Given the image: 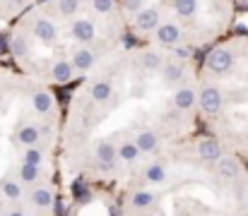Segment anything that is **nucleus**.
Here are the masks:
<instances>
[{"label":"nucleus","instance_id":"1a4fd4ad","mask_svg":"<svg viewBox=\"0 0 248 216\" xmlns=\"http://www.w3.org/2000/svg\"><path fill=\"white\" fill-rule=\"evenodd\" d=\"M215 171H217V175L222 178V180H234V178H239V173H241V163L234 158V156H219L217 161H215Z\"/></svg>","mask_w":248,"mask_h":216},{"label":"nucleus","instance_id":"dca6fc26","mask_svg":"<svg viewBox=\"0 0 248 216\" xmlns=\"http://www.w3.org/2000/svg\"><path fill=\"white\" fill-rule=\"evenodd\" d=\"M73 74H75V68H73V63L65 60V58H61V60H56V63L51 65V79L58 82V84H68V82L73 79Z\"/></svg>","mask_w":248,"mask_h":216},{"label":"nucleus","instance_id":"9b49d317","mask_svg":"<svg viewBox=\"0 0 248 216\" xmlns=\"http://www.w3.org/2000/svg\"><path fill=\"white\" fill-rule=\"evenodd\" d=\"M162 77H164L166 84H178V82L186 77V60H178V58L164 60V65H162Z\"/></svg>","mask_w":248,"mask_h":216},{"label":"nucleus","instance_id":"393cba45","mask_svg":"<svg viewBox=\"0 0 248 216\" xmlns=\"http://www.w3.org/2000/svg\"><path fill=\"white\" fill-rule=\"evenodd\" d=\"M155 192H150V190H138V192H133L130 195V207L133 209H150L152 204H155Z\"/></svg>","mask_w":248,"mask_h":216},{"label":"nucleus","instance_id":"f704fd0d","mask_svg":"<svg viewBox=\"0 0 248 216\" xmlns=\"http://www.w3.org/2000/svg\"><path fill=\"white\" fill-rule=\"evenodd\" d=\"M0 14H2V0H0Z\"/></svg>","mask_w":248,"mask_h":216},{"label":"nucleus","instance_id":"5701e85b","mask_svg":"<svg viewBox=\"0 0 248 216\" xmlns=\"http://www.w3.org/2000/svg\"><path fill=\"white\" fill-rule=\"evenodd\" d=\"M140 65H142V70L157 72V70H162V65H164V56H162L159 51L150 48V51H145V53H142V58H140Z\"/></svg>","mask_w":248,"mask_h":216},{"label":"nucleus","instance_id":"72a5a7b5","mask_svg":"<svg viewBox=\"0 0 248 216\" xmlns=\"http://www.w3.org/2000/svg\"><path fill=\"white\" fill-rule=\"evenodd\" d=\"M108 216H121V212H118V207H108Z\"/></svg>","mask_w":248,"mask_h":216},{"label":"nucleus","instance_id":"b1692460","mask_svg":"<svg viewBox=\"0 0 248 216\" xmlns=\"http://www.w3.org/2000/svg\"><path fill=\"white\" fill-rule=\"evenodd\" d=\"M17 178L22 180V183H29V185H34V183H39L41 180V166H36V163H22L19 166V171H17Z\"/></svg>","mask_w":248,"mask_h":216},{"label":"nucleus","instance_id":"473e14b6","mask_svg":"<svg viewBox=\"0 0 248 216\" xmlns=\"http://www.w3.org/2000/svg\"><path fill=\"white\" fill-rule=\"evenodd\" d=\"M2 216H27L22 209H17V207H10L7 212H2Z\"/></svg>","mask_w":248,"mask_h":216},{"label":"nucleus","instance_id":"a211bd4d","mask_svg":"<svg viewBox=\"0 0 248 216\" xmlns=\"http://www.w3.org/2000/svg\"><path fill=\"white\" fill-rule=\"evenodd\" d=\"M135 144H138L140 154H152L159 146V137H157L155 130H140L138 137H135Z\"/></svg>","mask_w":248,"mask_h":216},{"label":"nucleus","instance_id":"412c9836","mask_svg":"<svg viewBox=\"0 0 248 216\" xmlns=\"http://www.w3.org/2000/svg\"><path fill=\"white\" fill-rule=\"evenodd\" d=\"M94 154H96V161H108V163H116V158H118V146L111 142V140H101V142H96Z\"/></svg>","mask_w":248,"mask_h":216},{"label":"nucleus","instance_id":"bb28decb","mask_svg":"<svg viewBox=\"0 0 248 216\" xmlns=\"http://www.w3.org/2000/svg\"><path fill=\"white\" fill-rule=\"evenodd\" d=\"M138 156H140V149H138V144L135 142L123 140V142L118 144V158H121V161L133 163V161H138Z\"/></svg>","mask_w":248,"mask_h":216},{"label":"nucleus","instance_id":"7ed1b4c3","mask_svg":"<svg viewBox=\"0 0 248 216\" xmlns=\"http://www.w3.org/2000/svg\"><path fill=\"white\" fill-rule=\"evenodd\" d=\"M133 24H135V29L138 31H142V34H152L159 24H162V10L157 7V5H145L138 14H133Z\"/></svg>","mask_w":248,"mask_h":216},{"label":"nucleus","instance_id":"a878e982","mask_svg":"<svg viewBox=\"0 0 248 216\" xmlns=\"http://www.w3.org/2000/svg\"><path fill=\"white\" fill-rule=\"evenodd\" d=\"M84 7L96 14H111L118 7V2L116 0H84Z\"/></svg>","mask_w":248,"mask_h":216},{"label":"nucleus","instance_id":"f03ea898","mask_svg":"<svg viewBox=\"0 0 248 216\" xmlns=\"http://www.w3.org/2000/svg\"><path fill=\"white\" fill-rule=\"evenodd\" d=\"M198 106H200V111H202L205 115H217V113L222 111V106H224L222 91H219L217 86H212V84H205V86L198 91Z\"/></svg>","mask_w":248,"mask_h":216},{"label":"nucleus","instance_id":"cd10ccee","mask_svg":"<svg viewBox=\"0 0 248 216\" xmlns=\"http://www.w3.org/2000/svg\"><path fill=\"white\" fill-rule=\"evenodd\" d=\"M145 180H147V183H164L166 168L162 163H150V166L145 168Z\"/></svg>","mask_w":248,"mask_h":216},{"label":"nucleus","instance_id":"0eeeda50","mask_svg":"<svg viewBox=\"0 0 248 216\" xmlns=\"http://www.w3.org/2000/svg\"><path fill=\"white\" fill-rule=\"evenodd\" d=\"M44 7H48V12L61 19H75L84 10V0H48Z\"/></svg>","mask_w":248,"mask_h":216},{"label":"nucleus","instance_id":"20e7f679","mask_svg":"<svg viewBox=\"0 0 248 216\" xmlns=\"http://www.w3.org/2000/svg\"><path fill=\"white\" fill-rule=\"evenodd\" d=\"M68 36L78 43H92L96 39V24L89 17H75V19H70Z\"/></svg>","mask_w":248,"mask_h":216},{"label":"nucleus","instance_id":"423d86ee","mask_svg":"<svg viewBox=\"0 0 248 216\" xmlns=\"http://www.w3.org/2000/svg\"><path fill=\"white\" fill-rule=\"evenodd\" d=\"M232 68H234V53H232V48L219 46V48H215V51L207 56V70L210 72H215V74H227Z\"/></svg>","mask_w":248,"mask_h":216},{"label":"nucleus","instance_id":"f257e3e1","mask_svg":"<svg viewBox=\"0 0 248 216\" xmlns=\"http://www.w3.org/2000/svg\"><path fill=\"white\" fill-rule=\"evenodd\" d=\"M29 29H31L34 39L41 41V43H46V46H53L58 41V36H61L58 34V24L53 22V17H46V14L31 17L29 19Z\"/></svg>","mask_w":248,"mask_h":216},{"label":"nucleus","instance_id":"2f4dec72","mask_svg":"<svg viewBox=\"0 0 248 216\" xmlns=\"http://www.w3.org/2000/svg\"><path fill=\"white\" fill-rule=\"evenodd\" d=\"M5 2H7L10 10H22V7H27L31 0H5Z\"/></svg>","mask_w":248,"mask_h":216},{"label":"nucleus","instance_id":"7c9ffc66","mask_svg":"<svg viewBox=\"0 0 248 216\" xmlns=\"http://www.w3.org/2000/svg\"><path fill=\"white\" fill-rule=\"evenodd\" d=\"M173 51H176L173 58H178V60H188V58L193 56V51H190V48H183V46H176Z\"/></svg>","mask_w":248,"mask_h":216},{"label":"nucleus","instance_id":"4468645a","mask_svg":"<svg viewBox=\"0 0 248 216\" xmlns=\"http://www.w3.org/2000/svg\"><path fill=\"white\" fill-rule=\"evenodd\" d=\"M15 140H17L19 144H24V146L39 144V140H41V128H39V125H34V123H24V125H19V128H17Z\"/></svg>","mask_w":248,"mask_h":216},{"label":"nucleus","instance_id":"ddd939ff","mask_svg":"<svg viewBox=\"0 0 248 216\" xmlns=\"http://www.w3.org/2000/svg\"><path fill=\"white\" fill-rule=\"evenodd\" d=\"M195 149H198V156H200L202 161H207V163H212V161H217V158L222 156V144L217 142V140H212V137L200 140Z\"/></svg>","mask_w":248,"mask_h":216},{"label":"nucleus","instance_id":"6ab92c4d","mask_svg":"<svg viewBox=\"0 0 248 216\" xmlns=\"http://www.w3.org/2000/svg\"><path fill=\"white\" fill-rule=\"evenodd\" d=\"M111 94H113V84H111V82H106V79L94 82V84H92V89H89V99H92V101H96V103L108 101V99H111Z\"/></svg>","mask_w":248,"mask_h":216},{"label":"nucleus","instance_id":"c756f323","mask_svg":"<svg viewBox=\"0 0 248 216\" xmlns=\"http://www.w3.org/2000/svg\"><path fill=\"white\" fill-rule=\"evenodd\" d=\"M24 161H27V163H36V166H41V161H44V151H41L36 144H31V146L24 151Z\"/></svg>","mask_w":248,"mask_h":216},{"label":"nucleus","instance_id":"9d476101","mask_svg":"<svg viewBox=\"0 0 248 216\" xmlns=\"http://www.w3.org/2000/svg\"><path fill=\"white\" fill-rule=\"evenodd\" d=\"M195 103H198V91H195V86L183 84V86L176 89V94H173V106H176L178 111H190Z\"/></svg>","mask_w":248,"mask_h":216},{"label":"nucleus","instance_id":"c9c22d12","mask_svg":"<svg viewBox=\"0 0 248 216\" xmlns=\"http://www.w3.org/2000/svg\"><path fill=\"white\" fill-rule=\"evenodd\" d=\"M0 216H2V209H0Z\"/></svg>","mask_w":248,"mask_h":216},{"label":"nucleus","instance_id":"4be33fe9","mask_svg":"<svg viewBox=\"0 0 248 216\" xmlns=\"http://www.w3.org/2000/svg\"><path fill=\"white\" fill-rule=\"evenodd\" d=\"M171 7H173V12H176L181 19H190V17L198 14L200 2H198V0H171Z\"/></svg>","mask_w":248,"mask_h":216},{"label":"nucleus","instance_id":"2eb2a0df","mask_svg":"<svg viewBox=\"0 0 248 216\" xmlns=\"http://www.w3.org/2000/svg\"><path fill=\"white\" fill-rule=\"evenodd\" d=\"M22 185H24V183H22L19 178L7 175V178H2V180H0V195L15 202V200H19V197L24 195V187H22Z\"/></svg>","mask_w":248,"mask_h":216},{"label":"nucleus","instance_id":"6e6552de","mask_svg":"<svg viewBox=\"0 0 248 216\" xmlns=\"http://www.w3.org/2000/svg\"><path fill=\"white\" fill-rule=\"evenodd\" d=\"M70 63H73L75 70H80V72L92 70V68L96 65V51H94L89 43H80L78 48H73Z\"/></svg>","mask_w":248,"mask_h":216},{"label":"nucleus","instance_id":"aec40b11","mask_svg":"<svg viewBox=\"0 0 248 216\" xmlns=\"http://www.w3.org/2000/svg\"><path fill=\"white\" fill-rule=\"evenodd\" d=\"M29 202H31V207H36V209H48L51 204H53V192L48 190V187H34L31 190V195H29Z\"/></svg>","mask_w":248,"mask_h":216},{"label":"nucleus","instance_id":"39448f33","mask_svg":"<svg viewBox=\"0 0 248 216\" xmlns=\"http://www.w3.org/2000/svg\"><path fill=\"white\" fill-rule=\"evenodd\" d=\"M152 34H155L157 43L164 46V48H176V46H181V41H183V31H181V27H178L176 22H162Z\"/></svg>","mask_w":248,"mask_h":216},{"label":"nucleus","instance_id":"f3484780","mask_svg":"<svg viewBox=\"0 0 248 216\" xmlns=\"http://www.w3.org/2000/svg\"><path fill=\"white\" fill-rule=\"evenodd\" d=\"M31 108H34V113H39V115H48V113L53 111V99H51V94L44 91V89H36V91L31 94Z\"/></svg>","mask_w":248,"mask_h":216},{"label":"nucleus","instance_id":"c85d7f7f","mask_svg":"<svg viewBox=\"0 0 248 216\" xmlns=\"http://www.w3.org/2000/svg\"><path fill=\"white\" fill-rule=\"evenodd\" d=\"M118 5H121V10L125 14H138L147 5V0H118Z\"/></svg>","mask_w":248,"mask_h":216},{"label":"nucleus","instance_id":"f8f14e48","mask_svg":"<svg viewBox=\"0 0 248 216\" xmlns=\"http://www.w3.org/2000/svg\"><path fill=\"white\" fill-rule=\"evenodd\" d=\"M10 51L15 58H27L31 53V41H29V34L27 31H12L10 36Z\"/></svg>","mask_w":248,"mask_h":216}]
</instances>
